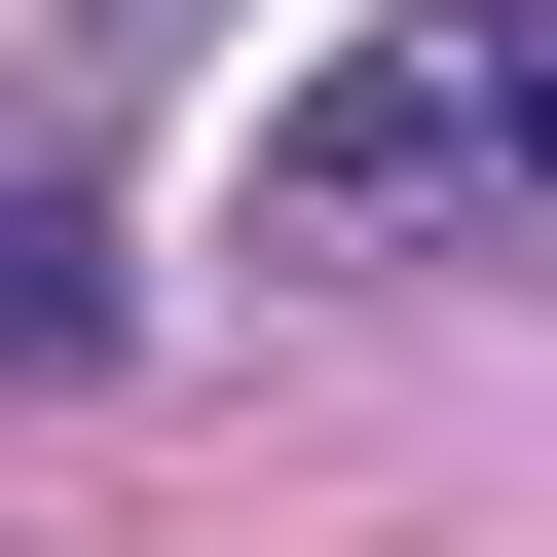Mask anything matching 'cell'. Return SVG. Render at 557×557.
Wrapping results in <instances>:
<instances>
[{"instance_id":"6da1fadb","label":"cell","mask_w":557,"mask_h":557,"mask_svg":"<svg viewBox=\"0 0 557 557\" xmlns=\"http://www.w3.org/2000/svg\"><path fill=\"white\" fill-rule=\"evenodd\" d=\"M260 223H298V260H483V223H557V0H372V38L260 112Z\"/></svg>"},{"instance_id":"7a4b0ae2","label":"cell","mask_w":557,"mask_h":557,"mask_svg":"<svg viewBox=\"0 0 557 557\" xmlns=\"http://www.w3.org/2000/svg\"><path fill=\"white\" fill-rule=\"evenodd\" d=\"M75 335H112V223H75L38 149H0V372H75Z\"/></svg>"}]
</instances>
